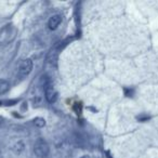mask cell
I'll return each instance as SVG.
<instances>
[{"label": "cell", "mask_w": 158, "mask_h": 158, "mask_svg": "<svg viewBox=\"0 0 158 158\" xmlns=\"http://www.w3.org/2000/svg\"><path fill=\"white\" fill-rule=\"evenodd\" d=\"M34 125H35L36 127L42 128L46 125V120H44V118H41V117H36V118L34 119Z\"/></svg>", "instance_id": "7"}, {"label": "cell", "mask_w": 158, "mask_h": 158, "mask_svg": "<svg viewBox=\"0 0 158 158\" xmlns=\"http://www.w3.org/2000/svg\"><path fill=\"white\" fill-rule=\"evenodd\" d=\"M31 69H33V61L31 59H25L21 62L20 68H19V72H20L21 76H27V75H29Z\"/></svg>", "instance_id": "2"}, {"label": "cell", "mask_w": 158, "mask_h": 158, "mask_svg": "<svg viewBox=\"0 0 158 158\" xmlns=\"http://www.w3.org/2000/svg\"><path fill=\"white\" fill-rule=\"evenodd\" d=\"M10 90V84L6 79H0V95L6 94Z\"/></svg>", "instance_id": "5"}, {"label": "cell", "mask_w": 158, "mask_h": 158, "mask_svg": "<svg viewBox=\"0 0 158 158\" xmlns=\"http://www.w3.org/2000/svg\"><path fill=\"white\" fill-rule=\"evenodd\" d=\"M25 148V145L24 143L22 142V141H19V142L15 143V145L13 146V151L15 152L16 154H21L23 151H24Z\"/></svg>", "instance_id": "6"}, {"label": "cell", "mask_w": 158, "mask_h": 158, "mask_svg": "<svg viewBox=\"0 0 158 158\" xmlns=\"http://www.w3.org/2000/svg\"><path fill=\"white\" fill-rule=\"evenodd\" d=\"M81 158H91V157H90V156H82Z\"/></svg>", "instance_id": "9"}, {"label": "cell", "mask_w": 158, "mask_h": 158, "mask_svg": "<svg viewBox=\"0 0 158 158\" xmlns=\"http://www.w3.org/2000/svg\"><path fill=\"white\" fill-rule=\"evenodd\" d=\"M149 117L147 116V115H144V116H138V119L139 120H141V121H144L145 119H148Z\"/></svg>", "instance_id": "8"}, {"label": "cell", "mask_w": 158, "mask_h": 158, "mask_svg": "<svg viewBox=\"0 0 158 158\" xmlns=\"http://www.w3.org/2000/svg\"><path fill=\"white\" fill-rule=\"evenodd\" d=\"M0 123H1V118H0Z\"/></svg>", "instance_id": "11"}, {"label": "cell", "mask_w": 158, "mask_h": 158, "mask_svg": "<svg viewBox=\"0 0 158 158\" xmlns=\"http://www.w3.org/2000/svg\"><path fill=\"white\" fill-rule=\"evenodd\" d=\"M49 145L44 139H38L34 145V153L38 158H44L49 155Z\"/></svg>", "instance_id": "1"}, {"label": "cell", "mask_w": 158, "mask_h": 158, "mask_svg": "<svg viewBox=\"0 0 158 158\" xmlns=\"http://www.w3.org/2000/svg\"><path fill=\"white\" fill-rule=\"evenodd\" d=\"M61 22H62L61 15L55 14V15H52L50 18V20H49V22H48V25H49V27H50V29H55L61 24Z\"/></svg>", "instance_id": "4"}, {"label": "cell", "mask_w": 158, "mask_h": 158, "mask_svg": "<svg viewBox=\"0 0 158 158\" xmlns=\"http://www.w3.org/2000/svg\"><path fill=\"white\" fill-rule=\"evenodd\" d=\"M44 95H46V99L49 103H54L57 99V92L54 89V87L50 84L46 85V88H44Z\"/></svg>", "instance_id": "3"}, {"label": "cell", "mask_w": 158, "mask_h": 158, "mask_svg": "<svg viewBox=\"0 0 158 158\" xmlns=\"http://www.w3.org/2000/svg\"><path fill=\"white\" fill-rule=\"evenodd\" d=\"M1 104H2V103H1V102H0V105H1Z\"/></svg>", "instance_id": "10"}]
</instances>
